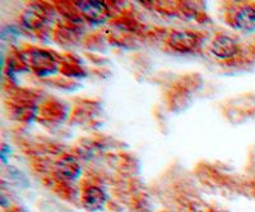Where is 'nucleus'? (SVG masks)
I'll return each instance as SVG.
<instances>
[{"label": "nucleus", "mask_w": 255, "mask_h": 212, "mask_svg": "<svg viewBox=\"0 0 255 212\" xmlns=\"http://www.w3.org/2000/svg\"><path fill=\"white\" fill-rule=\"evenodd\" d=\"M167 45L174 51L188 54L199 47L200 36L193 31H175L168 36Z\"/></svg>", "instance_id": "f257e3e1"}, {"label": "nucleus", "mask_w": 255, "mask_h": 212, "mask_svg": "<svg viewBox=\"0 0 255 212\" xmlns=\"http://www.w3.org/2000/svg\"><path fill=\"white\" fill-rule=\"evenodd\" d=\"M211 51L216 58L221 59V60H230L239 55L240 47L235 38H232L229 35L220 33L212 41Z\"/></svg>", "instance_id": "f03ea898"}, {"label": "nucleus", "mask_w": 255, "mask_h": 212, "mask_svg": "<svg viewBox=\"0 0 255 212\" xmlns=\"http://www.w3.org/2000/svg\"><path fill=\"white\" fill-rule=\"evenodd\" d=\"M76 6L86 19L93 23H104L110 17L108 5L102 1H78Z\"/></svg>", "instance_id": "7ed1b4c3"}, {"label": "nucleus", "mask_w": 255, "mask_h": 212, "mask_svg": "<svg viewBox=\"0 0 255 212\" xmlns=\"http://www.w3.org/2000/svg\"><path fill=\"white\" fill-rule=\"evenodd\" d=\"M29 61L38 76H49L56 70V60L50 52L35 50L29 54Z\"/></svg>", "instance_id": "20e7f679"}, {"label": "nucleus", "mask_w": 255, "mask_h": 212, "mask_svg": "<svg viewBox=\"0 0 255 212\" xmlns=\"http://www.w3.org/2000/svg\"><path fill=\"white\" fill-rule=\"evenodd\" d=\"M232 24L245 32L255 31V8L253 5H243L238 8L232 17Z\"/></svg>", "instance_id": "39448f33"}, {"label": "nucleus", "mask_w": 255, "mask_h": 212, "mask_svg": "<svg viewBox=\"0 0 255 212\" xmlns=\"http://www.w3.org/2000/svg\"><path fill=\"white\" fill-rule=\"evenodd\" d=\"M82 200H83L84 209L87 211L95 212L104 209V206L106 205V201H108V196L99 187L91 186L84 189Z\"/></svg>", "instance_id": "423d86ee"}, {"label": "nucleus", "mask_w": 255, "mask_h": 212, "mask_svg": "<svg viewBox=\"0 0 255 212\" xmlns=\"http://www.w3.org/2000/svg\"><path fill=\"white\" fill-rule=\"evenodd\" d=\"M47 13L44 5L41 4H32L28 6L23 14V24L29 29L40 28L46 22Z\"/></svg>", "instance_id": "0eeeda50"}, {"label": "nucleus", "mask_w": 255, "mask_h": 212, "mask_svg": "<svg viewBox=\"0 0 255 212\" xmlns=\"http://www.w3.org/2000/svg\"><path fill=\"white\" fill-rule=\"evenodd\" d=\"M58 172L65 179L74 180L81 174V166L73 157H64L58 163Z\"/></svg>", "instance_id": "6e6552de"}, {"label": "nucleus", "mask_w": 255, "mask_h": 212, "mask_svg": "<svg viewBox=\"0 0 255 212\" xmlns=\"http://www.w3.org/2000/svg\"><path fill=\"white\" fill-rule=\"evenodd\" d=\"M0 204H1V206H3L4 209H6V207L10 206V201H6L5 196L1 195V197H0Z\"/></svg>", "instance_id": "1a4fd4ad"}, {"label": "nucleus", "mask_w": 255, "mask_h": 212, "mask_svg": "<svg viewBox=\"0 0 255 212\" xmlns=\"http://www.w3.org/2000/svg\"><path fill=\"white\" fill-rule=\"evenodd\" d=\"M218 212H222V211H218Z\"/></svg>", "instance_id": "9d476101"}]
</instances>
